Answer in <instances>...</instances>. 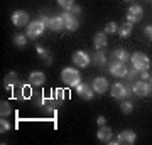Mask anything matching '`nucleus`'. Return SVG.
Listing matches in <instances>:
<instances>
[{"label": "nucleus", "instance_id": "f257e3e1", "mask_svg": "<svg viewBox=\"0 0 152 145\" xmlns=\"http://www.w3.org/2000/svg\"><path fill=\"white\" fill-rule=\"evenodd\" d=\"M61 81L64 83L66 86H78L80 85V81H81V76L80 73L75 69V68H64V69L61 71Z\"/></svg>", "mask_w": 152, "mask_h": 145}, {"label": "nucleus", "instance_id": "f03ea898", "mask_svg": "<svg viewBox=\"0 0 152 145\" xmlns=\"http://www.w3.org/2000/svg\"><path fill=\"white\" fill-rule=\"evenodd\" d=\"M132 66L135 68L137 71H145L151 68V59L147 58L144 52H135V54H132Z\"/></svg>", "mask_w": 152, "mask_h": 145}, {"label": "nucleus", "instance_id": "7ed1b4c3", "mask_svg": "<svg viewBox=\"0 0 152 145\" xmlns=\"http://www.w3.org/2000/svg\"><path fill=\"white\" fill-rule=\"evenodd\" d=\"M44 29H46V26H44L42 22L39 20H32L31 24H27V27H26V36L31 39H37L41 34L44 32Z\"/></svg>", "mask_w": 152, "mask_h": 145}, {"label": "nucleus", "instance_id": "20e7f679", "mask_svg": "<svg viewBox=\"0 0 152 145\" xmlns=\"http://www.w3.org/2000/svg\"><path fill=\"white\" fill-rule=\"evenodd\" d=\"M132 93L139 98H144L151 93V85L145 81H134L132 83Z\"/></svg>", "mask_w": 152, "mask_h": 145}, {"label": "nucleus", "instance_id": "39448f33", "mask_svg": "<svg viewBox=\"0 0 152 145\" xmlns=\"http://www.w3.org/2000/svg\"><path fill=\"white\" fill-rule=\"evenodd\" d=\"M132 86H125L122 85V83H115L113 86H112V96L117 98V100H124V98L130 96L129 93H130Z\"/></svg>", "mask_w": 152, "mask_h": 145}, {"label": "nucleus", "instance_id": "423d86ee", "mask_svg": "<svg viewBox=\"0 0 152 145\" xmlns=\"http://www.w3.org/2000/svg\"><path fill=\"white\" fill-rule=\"evenodd\" d=\"M108 71L112 73L113 76H117V78H124V76H127V66H125V63H122V61H117L115 59L113 63H110L108 66Z\"/></svg>", "mask_w": 152, "mask_h": 145}, {"label": "nucleus", "instance_id": "0eeeda50", "mask_svg": "<svg viewBox=\"0 0 152 145\" xmlns=\"http://www.w3.org/2000/svg\"><path fill=\"white\" fill-rule=\"evenodd\" d=\"M76 93H78V96L83 98V100H91L95 96V90H93L90 85L86 83H80V85L76 86Z\"/></svg>", "mask_w": 152, "mask_h": 145}, {"label": "nucleus", "instance_id": "6e6552de", "mask_svg": "<svg viewBox=\"0 0 152 145\" xmlns=\"http://www.w3.org/2000/svg\"><path fill=\"white\" fill-rule=\"evenodd\" d=\"M137 135L134 130H124V132H120L118 135H117V140H118V144L122 145H132L134 142H135Z\"/></svg>", "mask_w": 152, "mask_h": 145}, {"label": "nucleus", "instance_id": "1a4fd4ad", "mask_svg": "<svg viewBox=\"0 0 152 145\" xmlns=\"http://www.w3.org/2000/svg\"><path fill=\"white\" fill-rule=\"evenodd\" d=\"M12 22L17 27H24L29 24V14L26 10H15L12 14Z\"/></svg>", "mask_w": 152, "mask_h": 145}, {"label": "nucleus", "instance_id": "9d476101", "mask_svg": "<svg viewBox=\"0 0 152 145\" xmlns=\"http://www.w3.org/2000/svg\"><path fill=\"white\" fill-rule=\"evenodd\" d=\"M142 15H144V10H142V7L139 5H132L127 12V22H130V24H135V22L142 20Z\"/></svg>", "mask_w": 152, "mask_h": 145}, {"label": "nucleus", "instance_id": "9b49d317", "mask_svg": "<svg viewBox=\"0 0 152 145\" xmlns=\"http://www.w3.org/2000/svg\"><path fill=\"white\" fill-rule=\"evenodd\" d=\"M90 56H88V52H85V51H76L75 54H73V63H75L76 66H80V68H86L88 64H90Z\"/></svg>", "mask_w": 152, "mask_h": 145}, {"label": "nucleus", "instance_id": "f8f14e48", "mask_svg": "<svg viewBox=\"0 0 152 145\" xmlns=\"http://www.w3.org/2000/svg\"><path fill=\"white\" fill-rule=\"evenodd\" d=\"M49 29L54 31V32H59V31L66 29V22H64V19H63V15L51 17V20H49Z\"/></svg>", "mask_w": 152, "mask_h": 145}, {"label": "nucleus", "instance_id": "ddd939ff", "mask_svg": "<svg viewBox=\"0 0 152 145\" xmlns=\"http://www.w3.org/2000/svg\"><path fill=\"white\" fill-rule=\"evenodd\" d=\"M63 19H64V22H66V29H68V31H71V32H75L76 29L80 27V22H78V19L71 15L69 10H66L64 14H63Z\"/></svg>", "mask_w": 152, "mask_h": 145}, {"label": "nucleus", "instance_id": "4468645a", "mask_svg": "<svg viewBox=\"0 0 152 145\" xmlns=\"http://www.w3.org/2000/svg\"><path fill=\"white\" fill-rule=\"evenodd\" d=\"M12 91H14V95H12V96L14 98H17V100H29V98L32 96V90H31V85L29 86H20V88H19V91H17V90H12Z\"/></svg>", "mask_w": 152, "mask_h": 145}, {"label": "nucleus", "instance_id": "2eb2a0df", "mask_svg": "<svg viewBox=\"0 0 152 145\" xmlns=\"http://www.w3.org/2000/svg\"><path fill=\"white\" fill-rule=\"evenodd\" d=\"M44 81H46V76L41 71H32L29 74V85L31 86H42Z\"/></svg>", "mask_w": 152, "mask_h": 145}, {"label": "nucleus", "instance_id": "dca6fc26", "mask_svg": "<svg viewBox=\"0 0 152 145\" xmlns=\"http://www.w3.org/2000/svg\"><path fill=\"white\" fill-rule=\"evenodd\" d=\"M91 88L95 90V93H105L108 90V81L105 78H95L91 83Z\"/></svg>", "mask_w": 152, "mask_h": 145}, {"label": "nucleus", "instance_id": "f3484780", "mask_svg": "<svg viewBox=\"0 0 152 145\" xmlns=\"http://www.w3.org/2000/svg\"><path fill=\"white\" fill-rule=\"evenodd\" d=\"M98 140L100 142H103V144H110L112 142V128H108V127H102V128L98 130V133H96Z\"/></svg>", "mask_w": 152, "mask_h": 145}, {"label": "nucleus", "instance_id": "a211bd4d", "mask_svg": "<svg viewBox=\"0 0 152 145\" xmlns=\"http://www.w3.org/2000/svg\"><path fill=\"white\" fill-rule=\"evenodd\" d=\"M93 46L95 49H105L107 47V34L105 32H96L93 36Z\"/></svg>", "mask_w": 152, "mask_h": 145}, {"label": "nucleus", "instance_id": "6ab92c4d", "mask_svg": "<svg viewBox=\"0 0 152 145\" xmlns=\"http://www.w3.org/2000/svg\"><path fill=\"white\" fill-rule=\"evenodd\" d=\"M91 61L96 66H105V63H107V56H105V52L102 51V49H96V52L91 56Z\"/></svg>", "mask_w": 152, "mask_h": 145}, {"label": "nucleus", "instance_id": "aec40b11", "mask_svg": "<svg viewBox=\"0 0 152 145\" xmlns=\"http://www.w3.org/2000/svg\"><path fill=\"white\" fill-rule=\"evenodd\" d=\"M117 32H118V36L122 39L129 37V36L132 34V24L130 22H124L122 26H118V31H117Z\"/></svg>", "mask_w": 152, "mask_h": 145}, {"label": "nucleus", "instance_id": "412c9836", "mask_svg": "<svg viewBox=\"0 0 152 145\" xmlns=\"http://www.w3.org/2000/svg\"><path fill=\"white\" fill-rule=\"evenodd\" d=\"M14 44L17 47H26L27 46V36L26 34H15L14 36Z\"/></svg>", "mask_w": 152, "mask_h": 145}, {"label": "nucleus", "instance_id": "4be33fe9", "mask_svg": "<svg viewBox=\"0 0 152 145\" xmlns=\"http://www.w3.org/2000/svg\"><path fill=\"white\" fill-rule=\"evenodd\" d=\"M113 58H115L117 61H122V63H127L130 56H129V52H127L125 49H117V51L113 52Z\"/></svg>", "mask_w": 152, "mask_h": 145}, {"label": "nucleus", "instance_id": "5701e85b", "mask_svg": "<svg viewBox=\"0 0 152 145\" xmlns=\"http://www.w3.org/2000/svg\"><path fill=\"white\" fill-rule=\"evenodd\" d=\"M4 81H5L7 90H10V91H12V90H14V86H17V74H15V73H10V74L7 76Z\"/></svg>", "mask_w": 152, "mask_h": 145}, {"label": "nucleus", "instance_id": "b1692460", "mask_svg": "<svg viewBox=\"0 0 152 145\" xmlns=\"http://www.w3.org/2000/svg\"><path fill=\"white\" fill-rule=\"evenodd\" d=\"M120 110H122V113H124V115H130V113L134 111V105H132L130 101L124 100V101L120 103Z\"/></svg>", "mask_w": 152, "mask_h": 145}, {"label": "nucleus", "instance_id": "393cba45", "mask_svg": "<svg viewBox=\"0 0 152 145\" xmlns=\"http://www.w3.org/2000/svg\"><path fill=\"white\" fill-rule=\"evenodd\" d=\"M12 113V108H10V105L7 101H2L0 103V115H2V118H5V117H9Z\"/></svg>", "mask_w": 152, "mask_h": 145}, {"label": "nucleus", "instance_id": "a878e982", "mask_svg": "<svg viewBox=\"0 0 152 145\" xmlns=\"http://www.w3.org/2000/svg\"><path fill=\"white\" fill-rule=\"evenodd\" d=\"M37 54H39V58H41V59H46V63L51 64V58H49V51H48V49L37 46Z\"/></svg>", "mask_w": 152, "mask_h": 145}, {"label": "nucleus", "instance_id": "bb28decb", "mask_svg": "<svg viewBox=\"0 0 152 145\" xmlns=\"http://www.w3.org/2000/svg\"><path fill=\"white\" fill-rule=\"evenodd\" d=\"M118 31V26L115 24V22H108V24H105V34H113Z\"/></svg>", "mask_w": 152, "mask_h": 145}, {"label": "nucleus", "instance_id": "cd10ccee", "mask_svg": "<svg viewBox=\"0 0 152 145\" xmlns=\"http://www.w3.org/2000/svg\"><path fill=\"white\" fill-rule=\"evenodd\" d=\"M58 4H59L64 10H71L73 5H75V0H58Z\"/></svg>", "mask_w": 152, "mask_h": 145}, {"label": "nucleus", "instance_id": "c85d7f7f", "mask_svg": "<svg viewBox=\"0 0 152 145\" xmlns=\"http://www.w3.org/2000/svg\"><path fill=\"white\" fill-rule=\"evenodd\" d=\"M53 98L58 101V105H61V103H63V100H64V91H63V90H56L54 96H53Z\"/></svg>", "mask_w": 152, "mask_h": 145}, {"label": "nucleus", "instance_id": "c756f323", "mask_svg": "<svg viewBox=\"0 0 152 145\" xmlns=\"http://www.w3.org/2000/svg\"><path fill=\"white\" fill-rule=\"evenodd\" d=\"M9 130H10L9 122H7L5 118H2V120H0V132H2V133H5V132H9Z\"/></svg>", "mask_w": 152, "mask_h": 145}, {"label": "nucleus", "instance_id": "7c9ffc66", "mask_svg": "<svg viewBox=\"0 0 152 145\" xmlns=\"http://www.w3.org/2000/svg\"><path fill=\"white\" fill-rule=\"evenodd\" d=\"M137 73L139 71L134 68V69H130V71H127V78H129V81H137L135 78H137Z\"/></svg>", "mask_w": 152, "mask_h": 145}, {"label": "nucleus", "instance_id": "2f4dec72", "mask_svg": "<svg viewBox=\"0 0 152 145\" xmlns=\"http://www.w3.org/2000/svg\"><path fill=\"white\" fill-rule=\"evenodd\" d=\"M39 20L42 22L46 27H49V20H51V17H48V15H44V14H41V17H39Z\"/></svg>", "mask_w": 152, "mask_h": 145}, {"label": "nucleus", "instance_id": "473e14b6", "mask_svg": "<svg viewBox=\"0 0 152 145\" xmlns=\"http://www.w3.org/2000/svg\"><path fill=\"white\" fill-rule=\"evenodd\" d=\"M140 79L142 81H149L151 79V73H149V71H140Z\"/></svg>", "mask_w": 152, "mask_h": 145}, {"label": "nucleus", "instance_id": "72a5a7b5", "mask_svg": "<svg viewBox=\"0 0 152 145\" xmlns=\"http://www.w3.org/2000/svg\"><path fill=\"white\" fill-rule=\"evenodd\" d=\"M105 122H107V120H105V117H98V118H96V123L100 125V127H103Z\"/></svg>", "mask_w": 152, "mask_h": 145}, {"label": "nucleus", "instance_id": "f704fd0d", "mask_svg": "<svg viewBox=\"0 0 152 145\" xmlns=\"http://www.w3.org/2000/svg\"><path fill=\"white\" fill-rule=\"evenodd\" d=\"M71 12H73V14H81V7H78V5H73V9H71Z\"/></svg>", "mask_w": 152, "mask_h": 145}, {"label": "nucleus", "instance_id": "c9c22d12", "mask_svg": "<svg viewBox=\"0 0 152 145\" xmlns=\"http://www.w3.org/2000/svg\"><path fill=\"white\" fill-rule=\"evenodd\" d=\"M145 34L151 37V41H152V26H147L145 27Z\"/></svg>", "mask_w": 152, "mask_h": 145}, {"label": "nucleus", "instance_id": "e433bc0d", "mask_svg": "<svg viewBox=\"0 0 152 145\" xmlns=\"http://www.w3.org/2000/svg\"><path fill=\"white\" fill-rule=\"evenodd\" d=\"M149 81H151V83H152V73H151V79H149Z\"/></svg>", "mask_w": 152, "mask_h": 145}, {"label": "nucleus", "instance_id": "4c0bfd02", "mask_svg": "<svg viewBox=\"0 0 152 145\" xmlns=\"http://www.w3.org/2000/svg\"><path fill=\"white\" fill-rule=\"evenodd\" d=\"M125 2H130V0H125Z\"/></svg>", "mask_w": 152, "mask_h": 145}, {"label": "nucleus", "instance_id": "58836bf2", "mask_svg": "<svg viewBox=\"0 0 152 145\" xmlns=\"http://www.w3.org/2000/svg\"><path fill=\"white\" fill-rule=\"evenodd\" d=\"M147 2H151V0H147Z\"/></svg>", "mask_w": 152, "mask_h": 145}]
</instances>
